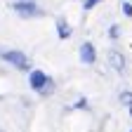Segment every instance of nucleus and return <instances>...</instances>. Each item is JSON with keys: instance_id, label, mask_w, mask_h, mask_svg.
I'll return each mask as SVG.
<instances>
[{"instance_id": "1", "label": "nucleus", "mask_w": 132, "mask_h": 132, "mask_svg": "<svg viewBox=\"0 0 132 132\" xmlns=\"http://www.w3.org/2000/svg\"><path fill=\"white\" fill-rule=\"evenodd\" d=\"M0 61L7 64L10 69L19 71V73H28L33 69L31 57L24 52V50H16V47H0Z\"/></svg>"}, {"instance_id": "2", "label": "nucleus", "mask_w": 132, "mask_h": 132, "mask_svg": "<svg viewBox=\"0 0 132 132\" xmlns=\"http://www.w3.org/2000/svg\"><path fill=\"white\" fill-rule=\"evenodd\" d=\"M10 10L19 16V19H24V21L43 19V16H45V7L38 3V0H12Z\"/></svg>"}, {"instance_id": "3", "label": "nucleus", "mask_w": 132, "mask_h": 132, "mask_svg": "<svg viewBox=\"0 0 132 132\" xmlns=\"http://www.w3.org/2000/svg\"><path fill=\"white\" fill-rule=\"evenodd\" d=\"M78 59L82 66H94L97 59H99V52H97V45L92 40H82L80 47H78Z\"/></svg>"}, {"instance_id": "4", "label": "nucleus", "mask_w": 132, "mask_h": 132, "mask_svg": "<svg viewBox=\"0 0 132 132\" xmlns=\"http://www.w3.org/2000/svg\"><path fill=\"white\" fill-rule=\"evenodd\" d=\"M106 59H109V66H111L118 76H125V73H127V59H125V54L120 52V50L111 47L109 52H106Z\"/></svg>"}, {"instance_id": "5", "label": "nucleus", "mask_w": 132, "mask_h": 132, "mask_svg": "<svg viewBox=\"0 0 132 132\" xmlns=\"http://www.w3.org/2000/svg\"><path fill=\"white\" fill-rule=\"evenodd\" d=\"M50 80V76L43 71V69H31L28 73H26V82H28V90L31 92H40L43 87H45V82Z\"/></svg>"}, {"instance_id": "6", "label": "nucleus", "mask_w": 132, "mask_h": 132, "mask_svg": "<svg viewBox=\"0 0 132 132\" xmlns=\"http://www.w3.org/2000/svg\"><path fill=\"white\" fill-rule=\"evenodd\" d=\"M54 33L59 40H71L73 38V26L64 19V16H57L54 19Z\"/></svg>"}, {"instance_id": "7", "label": "nucleus", "mask_w": 132, "mask_h": 132, "mask_svg": "<svg viewBox=\"0 0 132 132\" xmlns=\"http://www.w3.org/2000/svg\"><path fill=\"white\" fill-rule=\"evenodd\" d=\"M54 94H57V80L50 76V80L45 82V87L38 92V97H40V99H50V97H54Z\"/></svg>"}, {"instance_id": "8", "label": "nucleus", "mask_w": 132, "mask_h": 132, "mask_svg": "<svg viewBox=\"0 0 132 132\" xmlns=\"http://www.w3.org/2000/svg\"><path fill=\"white\" fill-rule=\"evenodd\" d=\"M90 109V102H87V97H78L76 102L66 109V111H87Z\"/></svg>"}, {"instance_id": "9", "label": "nucleus", "mask_w": 132, "mask_h": 132, "mask_svg": "<svg viewBox=\"0 0 132 132\" xmlns=\"http://www.w3.org/2000/svg\"><path fill=\"white\" fill-rule=\"evenodd\" d=\"M106 38H109L111 43H118V40H120V24H111V26L106 28Z\"/></svg>"}, {"instance_id": "10", "label": "nucleus", "mask_w": 132, "mask_h": 132, "mask_svg": "<svg viewBox=\"0 0 132 132\" xmlns=\"http://www.w3.org/2000/svg\"><path fill=\"white\" fill-rule=\"evenodd\" d=\"M80 3H82V5H80V7H82V12H92L94 7L102 5L104 0H80Z\"/></svg>"}, {"instance_id": "11", "label": "nucleus", "mask_w": 132, "mask_h": 132, "mask_svg": "<svg viewBox=\"0 0 132 132\" xmlns=\"http://www.w3.org/2000/svg\"><path fill=\"white\" fill-rule=\"evenodd\" d=\"M118 102H120V104L127 109V106L132 104V90H123V92L118 94Z\"/></svg>"}, {"instance_id": "12", "label": "nucleus", "mask_w": 132, "mask_h": 132, "mask_svg": "<svg viewBox=\"0 0 132 132\" xmlns=\"http://www.w3.org/2000/svg\"><path fill=\"white\" fill-rule=\"evenodd\" d=\"M120 12H123V16L132 19V0H123L120 3Z\"/></svg>"}, {"instance_id": "13", "label": "nucleus", "mask_w": 132, "mask_h": 132, "mask_svg": "<svg viewBox=\"0 0 132 132\" xmlns=\"http://www.w3.org/2000/svg\"><path fill=\"white\" fill-rule=\"evenodd\" d=\"M127 111H130V118H132V104H130V106H127Z\"/></svg>"}, {"instance_id": "14", "label": "nucleus", "mask_w": 132, "mask_h": 132, "mask_svg": "<svg viewBox=\"0 0 132 132\" xmlns=\"http://www.w3.org/2000/svg\"><path fill=\"white\" fill-rule=\"evenodd\" d=\"M130 132H132V130H130Z\"/></svg>"}]
</instances>
